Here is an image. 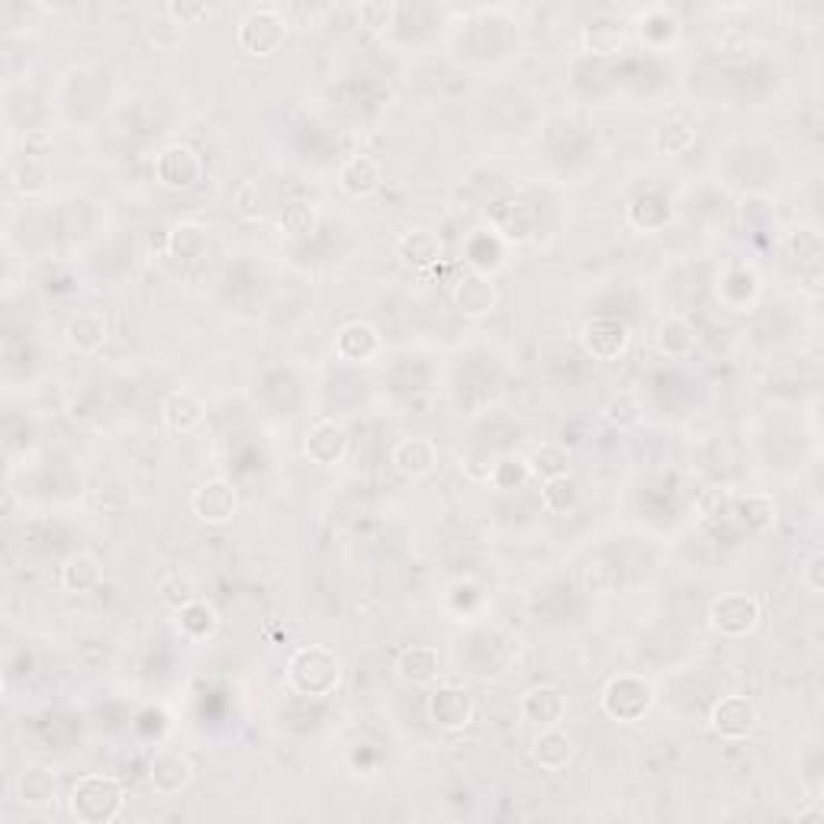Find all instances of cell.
<instances>
[{"mask_svg": "<svg viewBox=\"0 0 824 824\" xmlns=\"http://www.w3.org/2000/svg\"><path fill=\"white\" fill-rule=\"evenodd\" d=\"M287 683L309 699L332 696L341 686V657L326 644H306L287 661Z\"/></svg>", "mask_w": 824, "mask_h": 824, "instance_id": "cell-1", "label": "cell"}, {"mask_svg": "<svg viewBox=\"0 0 824 824\" xmlns=\"http://www.w3.org/2000/svg\"><path fill=\"white\" fill-rule=\"evenodd\" d=\"M126 793L117 776L107 773H88L81 776L68 793V812L81 824H110L122 815Z\"/></svg>", "mask_w": 824, "mask_h": 824, "instance_id": "cell-2", "label": "cell"}, {"mask_svg": "<svg viewBox=\"0 0 824 824\" xmlns=\"http://www.w3.org/2000/svg\"><path fill=\"white\" fill-rule=\"evenodd\" d=\"M657 696H654V686L638 676V673H618L612 676L599 696L603 712L609 715L612 722H622V725H635L642 722L644 715L654 708Z\"/></svg>", "mask_w": 824, "mask_h": 824, "instance_id": "cell-3", "label": "cell"}, {"mask_svg": "<svg viewBox=\"0 0 824 824\" xmlns=\"http://www.w3.org/2000/svg\"><path fill=\"white\" fill-rule=\"evenodd\" d=\"M287 30H290V23H287V17L280 10H275V7H255V10H248L242 17L236 39H239V49H242L245 56L268 59V56L280 52V46L287 42Z\"/></svg>", "mask_w": 824, "mask_h": 824, "instance_id": "cell-4", "label": "cell"}, {"mask_svg": "<svg viewBox=\"0 0 824 824\" xmlns=\"http://www.w3.org/2000/svg\"><path fill=\"white\" fill-rule=\"evenodd\" d=\"M708 625L722 638H747L761 625V599L751 593H725L712 603Z\"/></svg>", "mask_w": 824, "mask_h": 824, "instance_id": "cell-5", "label": "cell"}, {"mask_svg": "<svg viewBox=\"0 0 824 824\" xmlns=\"http://www.w3.org/2000/svg\"><path fill=\"white\" fill-rule=\"evenodd\" d=\"M426 715L438 732H464L474 722L477 705H474V696L464 686L445 683V686H435L428 693Z\"/></svg>", "mask_w": 824, "mask_h": 824, "instance_id": "cell-6", "label": "cell"}, {"mask_svg": "<svg viewBox=\"0 0 824 824\" xmlns=\"http://www.w3.org/2000/svg\"><path fill=\"white\" fill-rule=\"evenodd\" d=\"M190 513L203 525H226L239 513V489L226 477H210L190 493Z\"/></svg>", "mask_w": 824, "mask_h": 824, "instance_id": "cell-7", "label": "cell"}, {"mask_svg": "<svg viewBox=\"0 0 824 824\" xmlns=\"http://www.w3.org/2000/svg\"><path fill=\"white\" fill-rule=\"evenodd\" d=\"M580 345L596 361H618L632 348V329L615 316H596L580 329Z\"/></svg>", "mask_w": 824, "mask_h": 824, "instance_id": "cell-8", "label": "cell"}, {"mask_svg": "<svg viewBox=\"0 0 824 824\" xmlns=\"http://www.w3.org/2000/svg\"><path fill=\"white\" fill-rule=\"evenodd\" d=\"M155 178L168 190H190L193 183L203 178V158L193 152L190 146L175 142L155 158Z\"/></svg>", "mask_w": 824, "mask_h": 824, "instance_id": "cell-9", "label": "cell"}, {"mask_svg": "<svg viewBox=\"0 0 824 824\" xmlns=\"http://www.w3.org/2000/svg\"><path fill=\"white\" fill-rule=\"evenodd\" d=\"M761 712L747 696H722L708 712V728L725 737V741H741L757 728Z\"/></svg>", "mask_w": 824, "mask_h": 824, "instance_id": "cell-10", "label": "cell"}, {"mask_svg": "<svg viewBox=\"0 0 824 824\" xmlns=\"http://www.w3.org/2000/svg\"><path fill=\"white\" fill-rule=\"evenodd\" d=\"M348 448H351V435H348V428L341 426V423L322 419V423H316V426L306 431V458L312 460V464H319V467H336V464H341L345 455H348Z\"/></svg>", "mask_w": 824, "mask_h": 824, "instance_id": "cell-11", "label": "cell"}, {"mask_svg": "<svg viewBox=\"0 0 824 824\" xmlns=\"http://www.w3.org/2000/svg\"><path fill=\"white\" fill-rule=\"evenodd\" d=\"M451 300L458 306L460 316H467V319H484V316H489V312L499 306V290H496V284H493L487 275L467 271L464 277H458V284H455V290H451Z\"/></svg>", "mask_w": 824, "mask_h": 824, "instance_id": "cell-12", "label": "cell"}, {"mask_svg": "<svg viewBox=\"0 0 824 824\" xmlns=\"http://www.w3.org/2000/svg\"><path fill=\"white\" fill-rule=\"evenodd\" d=\"M149 783L158 795H181L193 783V764L181 751H158L149 766Z\"/></svg>", "mask_w": 824, "mask_h": 824, "instance_id": "cell-13", "label": "cell"}, {"mask_svg": "<svg viewBox=\"0 0 824 824\" xmlns=\"http://www.w3.org/2000/svg\"><path fill=\"white\" fill-rule=\"evenodd\" d=\"M522 718L528 725L542 728H560V722L567 718V696L554 686H535L522 696Z\"/></svg>", "mask_w": 824, "mask_h": 824, "instance_id": "cell-14", "label": "cell"}, {"mask_svg": "<svg viewBox=\"0 0 824 824\" xmlns=\"http://www.w3.org/2000/svg\"><path fill=\"white\" fill-rule=\"evenodd\" d=\"M397 676L406 686H435L441 676V654L431 644H413L403 647L397 657Z\"/></svg>", "mask_w": 824, "mask_h": 824, "instance_id": "cell-15", "label": "cell"}, {"mask_svg": "<svg viewBox=\"0 0 824 824\" xmlns=\"http://www.w3.org/2000/svg\"><path fill=\"white\" fill-rule=\"evenodd\" d=\"M390 464L403 477L419 480V477H428L438 467V448H435L431 438H399L397 445L390 448Z\"/></svg>", "mask_w": 824, "mask_h": 824, "instance_id": "cell-16", "label": "cell"}, {"mask_svg": "<svg viewBox=\"0 0 824 824\" xmlns=\"http://www.w3.org/2000/svg\"><path fill=\"white\" fill-rule=\"evenodd\" d=\"M107 338H110V322H107V316L97 312V309H85V312L71 316L68 326H64V341H68V348L78 351V355H93V351H100V348L107 345Z\"/></svg>", "mask_w": 824, "mask_h": 824, "instance_id": "cell-17", "label": "cell"}, {"mask_svg": "<svg viewBox=\"0 0 824 824\" xmlns=\"http://www.w3.org/2000/svg\"><path fill=\"white\" fill-rule=\"evenodd\" d=\"M776 499L764 493V489H754V493H744V496H734V513L732 519L747 532V535H766L773 525H776Z\"/></svg>", "mask_w": 824, "mask_h": 824, "instance_id": "cell-18", "label": "cell"}, {"mask_svg": "<svg viewBox=\"0 0 824 824\" xmlns=\"http://www.w3.org/2000/svg\"><path fill=\"white\" fill-rule=\"evenodd\" d=\"M489 222H493V229H496L499 239H506V242L513 245L528 242L535 236V229H538V216H535V210L528 203H522V200H503L493 210Z\"/></svg>", "mask_w": 824, "mask_h": 824, "instance_id": "cell-19", "label": "cell"}, {"mask_svg": "<svg viewBox=\"0 0 824 824\" xmlns=\"http://www.w3.org/2000/svg\"><path fill=\"white\" fill-rule=\"evenodd\" d=\"M380 351V332L365 322V319H355L348 326H341L336 336V355L348 365H367L370 358H377Z\"/></svg>", "mask_w": 824, "mask_h": 824, "instance_id": "cell-20", "label": "cell"}, {"mask_svg": "<svg viewBox=\"0 0 824 824\" xmlns=\"http://www.w3.org/2000/svg\"><path fill=\"white\" fill-rule=\"evenodd\" d=\"M380 183H384V168H380V161L377 158H370V155H351V158H345L341 161V168H338V187L348 193V197H370V193H377L380 190Z\"/></svg>", "mask_w": 824, "mask_h": 824, "instance_id": "cell-21", "label": "cell"}, {"mask_svg": "<svg viewBox=\"0 0 824 824\" xmlns=\"http://www.w3.org/2000/svg\"><path fill=\"white\" fill-rule=\"evenodd\" d=\"M175 628L181 632L183 642H210L216 635V628H219V612H216L214 603L193 596L190 603H183V606L175 609Z\"/></svg>", "mask_w": 824, "mask_h": 824, "instance_id": "cell-22", "label": "cell"}, {"mask_svg": "<svg viewBox=\"0 0 824 824\" xmlns=\"http://www.w3.org/2000/svg\"><path fill=\"white\" fill-rule=\"evenodd\" d=\"M625 39H628V23L615 13H603L583 27V49L589 56H599V59L622 52Z\"/></svg>", "mask_w": 824, "mask_h": 824, "instance_id": "cell-23", "label": "cell"}, {"mask_svg": "<svg viewBox=\"0 0 824 824\" xmlns=\"http://www.w3.org/2000/svg\"><path fill=\"white\" fill-rule=\"evenodd\" d=\"M397 255L403 258V265H409L416 271H428L445 258V242L431 229H409L399 236Z\"/></svg>", "mask_w": 824, "mask_h": 824, "instance_id": "cell-24", "label": "cell"}, {"mask_svg": "<svg viewBox=\"0 0 824 824\" xmlns=\"http://www.w3.org/2000/svg\"><path fill=\"white\" fill-rule=\"evenodd\" d=\"M207 419V403L190 390H171L161 399V423L171 431H193Z\"/></svg>", "mask_w": 824, "mask_h": 824, "instance_id": "cell-25", "label": "cell"}, {"mask_svg": "<svg viewBox=\"0 0 824 824\" xmlns=\"http://www.w3.org/2000/svg\"><path fill=\"white\" fill-rule=\"evenodd\" d=\"M638 39H642L647 49H654V52H664V49H671L673 42L679 39V20H676V13H673L671 7H647L642 17H638Z\"/></svg>", "mask_w": 824, "mask_h": 824, "instance_id": "cell-26", "label": "cell"}, {"mask_svg": "<svg viewBox=\"0 0 824 824\" xmlns=\"http://www.w3.org/2000/svg\"><path fill=\"white\" fill-rule=\"evenodd\" d=\"M532 761L548 773H560L574 761V741L560 728H542L538 737L532 741Z\"/></svg>", "mask_w": 824, "mask_h": 824, "instance_id": "cell-27", "label": "cell"}, {"mask_svg": "<svg viewBox=\"0 0 824 824\" xmlns=\"http://www.w3.org/2000/svg\"><path fill=\"white\" fill-rule=\"evenodd\" d=\"M17 795H20V802L30 805V808L56 805V798H59V776H56L49 766H27V770L17 776Z\"/></svg>", "mask_w": 824, "mask_h": 824, "instance_id": "cell-28", "label": "cell"}, {"mask_svg": "<svg viewBox=\"0 0 824 824\" xmlns=\"http://www.w3.org/2000/svg\"><path fill=\"white\" fill-rule=\"evenodd\" d=\"M168 255L178 258L183 265H193L200 258H207L210 251V229L203 222H178L168 232Z\"/></svg>", "mask_w": 824, "mask_h": 824, "instance_id": "cell-29", "label": "cell"}, {"mask_svg": "<svg viewBox=\"0 0 824 824\" xmlns=\"http://www.w3.org/2000/svg\"><path fill=\"white\" fill-rule=\"evenodd\" d=\"M103 583V564L91 550H78L61 564V586L68 593H93Z\"/></svg>", "mask_w": 824, "mask_h": 824, "instance_id": "cell-30", "label": "cell"}, {"mask_svg": "<svg viewBox=\"0 0 824 824\" xmlns=\"http://www.w3.org/2000/svg\"><path fill=\"white\" fill-rule=\"evenodd\" d=\"M696 345H699V332H696V326L689 319L671 316V319L661 322V329H657V348H661V355H667V358H689L696 351Z\"/></svg>", "mask_w": 824, "mask_h": 824, "instance_id": "cell-31", "label": "cell"}, {"mask_svg": "<svg viewBox=\"0 0 824 824\" xmlns=\"http://www.w3.org/2000/svg\"><path fill=\"white\" fill-rule=\"evenodd\" d=\"M528 470H532V477L535 480H542V484H548V480H557V477H567L570 474V455H567V448H560V445H538L535 451H532V458H528Z\"/></svg>", "mask_w": 824, "mask_h": 824, "instance_id": "cell-32", "label": "cell"}, {"mask_svg": "<svg viewBox=\"0 0 824 824\" xmlns=\"http://www.w3.org/2000/svg\"><path fill=\"white\" fill-rule=\"evenodd\" d=\"M319 229V207L312 200H290L280 214V232L290 239H309Z\"/></svg>", "mask_w": 824, "mask_h": 824, "instance_id": "cell-33", "label": "cell"}, {"mask_svg": "<svg viewBox=\"0 0 824 824\" xmlns=\"http://www.w3.org/2000/svg\"><path fill=\"white\" fill-rule=\"evenodd\" d=\"M718 294H722V300L728 306H732L734 294H741L737 297V312H741V309H747V306L754 304V297L761 294V277L754 275L751 268H732L728 275L722 277Z\"/></svg>", "mask_w": 824, "mask_h": 824, "instance_id": "cell-34", "label": "cell"}, {"mask_svg": "<svg viewBox=\"0 0 824 824\" xmlns=\"http://www.w3.org/2000/svg\"><path fill=\"white\" fill-rule=\"evenodd\" d=\"M642 399L635 397V394H628V390H622V394H615L609 397V403L603 406V416H606V423L615 428H622V431H628V428H635L642 423Z\"/></svg>", "mask_w": 824, "mask_h": 824, "instance_id": "cell-35", "label": "cell"}, {"mask_svg": "<svg viewBox=\"0 0 824 824\" xmlns=\"http://www.w3.org/2000/svg\"><path fill=\"white\" fill-rule=\"evenodd\" d=\"M693 142H696V129H693L689 122L671 120L654 129V149H657V152L679 155L686 152Z\"/></svg>", "mask_w": 824, "mask_h": 824, "instance_id": "cell-36", "label": "cell"}, {"mask_svg": "<svg viewBox=\"0 0 824 824\" xmlns=\"http://www.w3.org/2000/svg\"><path fill=\"white\" fill-rule=\"evenodd\" d=\"M696 509L708 525L728 522L734 513V493L728 487H705L696 499Z\"/></svg>", "mask_w": 824, "mask_h": 824, "instance_id": "cell-37", "label": "cell"}, {"mask_svg": "<svg viewBox=\"0 0 824 824\" xmlns=\"http://www.w3.org/2000/svg\"><path fill=\"white\" fill-rule=\"evenodd\" d=\"M532 480V470H528V460L522 458H496V467L489 474V484L496 489H519Z\"/></svg>", "mask_w": 824, "mask_h": 824, "instance_id": "cell-38", "label": "cell"}, {"mask_svg": "<svg viewBox=\"0 0 824 824\" xmlns=\"http://www.w3.org/2000/svg\"><path fill=\"white\" fill-rule=\"evenodd\" d=\"M542 503H545V509H548V513H554V516H564L567 509H574V506H577V484H574L570 477L548 480V484L542 487Z\"/></svg>", "mask_w": 824, "mask_h": 824, "instance_id": "cell-39", "label": "cell"}, {"mask_svg": "<svg viewBox=\"0 0 824 824\" xmlns=\"http://www.w3.org/2000/svg\"><path fill=\"white\" fill-rule=\"evenodd\" d=\"M49 181V168L39 161V158H23V161H17L13 168H10V183L17 187V190H23V193H36V190H42Z\"/></svg>", "mask_w": 824, "mask_h": 824, "instance_id": "cell-40", "label": "cell"}, {"mask_svg": "<svg viewBox=\"0 0 824 824\" xmlns=\"http://www.w3.org/2000/svg\"><path fill=\"white\" fill-rule=\"evenodd\" d=\"M776 219V203L764 197V193H754L741 203V222L747 229H766L770 222Z\"/></svg>", "mask_w": 824, "mask_h": 824, "instance_id": "cell-41", "label": "cell"}, {"mask_svg": "<svg viewBox=\"0 0 824 824\" xmlns=\"http://www.w3.org/2000/svg\"><path fill=\"white\" fill-rule=\"evenodd\" d=\"M236 207H239V214L248 216V219H261V216L268 214V197H265L261 181L242 183V190H239V197H236Z\"/></svg>", "mask_w": 824, "mask_h": 824, "instance_id": "cell-42", "label": "cell"}, {"mask_svg": "<svg viewBox=\"0 0 824 824\" xmlns=\"http://www.w3.org/2000/svg\"><path fill=\"white\" fill-rule=\"evenodd\" d=\"M460 467H464V474L470 480H487L489 484V474L496 467V458H493V451H487V448H474V451H467L460 458Z\"/></svg>", "mask_w": 824, "mask_h": 824, "instance_id": "cell-43", "label": "cell"}, {"mask_svg": "<svg viewBox=\"0 0 824 824\" xmlns=\"http://www.w3.org/2000/svg\"><path fill=\"white\" fill-rule=\"evenodd\" d=\"M161 599L165 603H171L175 609L183 606V603H190L193 599V583L181 577V574H175V577H168V580H161Z\"/></svg>", "mask_w": 824, "mask_h": 824, "instance_id": "cell-44", "label": "cell"}, {"mask_svg": "<svg viewBox=\"0 0 824 824\" xmlns=\"http://www.w3.org/2000/svg\"><path fill=\"white\" fill-rule=\"evenodd\" d=\"M165 10H168V17H175L178 27H193L203 17H210V7L207 3H183L181 0V3H168Z\"/></svg>", "mask_w": 824, "mask_h": 824, "instance_id": "cell-45", "label": "cell"}, {"mask_svg": "<svg viewBox=\"0 0 824 824\" xmlns=\"http://www.w3.org/2000/svg\"><path fill=\"white\" fill-rule=\"evenodd\" d=\"M394 3H384V0H374V3H365L361 7V23L370 27V30H384V27H390V20H394Z\"/></svg>", "mask_w": 824, "mask_h": 824, "instance_id": "cell-46", "label": "cell"}, {"mask_svg": "<svg viewBox=\"0 0 824 824\" xmlns=\"http://www.w3.org/2000/svg\"><path fill=\"white\" fill-rule=\"evenodd\" d=\"M793 251L802 258V261H815L818 255H822V239H818V232H798L793 236Z\"/></svg>", "mask_w": 824, "mask_h": 824, "instance_id": "cell-47", "label": "cell"}, {"mask_svg": "<svg viewBox=\"0 0 824 824\" xmlns=\"http://www.w3.org/2000/svg\"><path fill=\"white\" fill-rule=\"evenodd\" d=\"M802 583L812 589V593H822L824 589V554H812L802 567Z\"/></svg>", "mask_w": 824, "mask_h": 824, "instance_id": "cell-48", "label": "cell"}, {"mask_svg": "<svg viewBox=\"0 0 824 824\" xmlns=\"http://www.w3.org/2000/svg\"><path fill=\"white\" fill-rule=\"evenodd\" d=\"M149 39H152L155 46H165V49H171V46H178L181 32H178V23H158L155 30H149Z\"/></svg>", "mask_w": 824, "mask_h": 824, "instance_id": "cell-49", "label": "cell"}]
</instances>
